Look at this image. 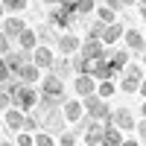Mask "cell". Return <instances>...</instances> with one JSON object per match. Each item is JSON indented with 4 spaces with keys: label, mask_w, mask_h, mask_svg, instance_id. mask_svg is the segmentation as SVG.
Wrapping results in <instances>:
<instances>
[{
    "label": "cell",
    "mask_w": 146,
    "mask_h": 146,
    "mask_svg": "<svg viewBox=\"0 0 146 146\" xmlns=\"http://www.w3.org/2000/svg\"><path fill=\"white\" fill-rule=\"evenodd\" d=\"M79 56H85V58H105L108 53H105V44L102 41H88V38H85Z\"/></svg>",
    "instance_id": "cell-13"
},
{
    "label": "cell",
    "mask_w": 146,
    "mask_h": 146,
    "mask_svg": "<svg viewBox=\"0 0 146 146\" xmlns=\"http://www.w3.org/2000/svg\"><path fill=\"white\" fill-rule=\"evenodd\" d=\"M62 111H64V117H67V123H79V120L85 117V102H79V100H67V102L62 105Z\"/></svg>",
    "instance_id": "cell-14"
},
{
    "label": "cell",
    "mask_w": 146,
    "mask_h": 146,
    "mask_svg": "<svg viewBox=\"0 0 146 146\" xmlns=\"http://www.w3.org/2000/svg\"><path fill=\"white\" fill-rule=\"evenodd\" d=\"M140 114H143V120H146V100L140 102Z\"/></svg>",
    "instance_id": "cell-38"
},
{
    "label": "cell",
    "mask_w": 146,
    "mask_h": 146,
    "mask_svg": "<svg viewBox=\"0 0 146 146\" xmlns=\"http://www.w3.org/2000/svg\"><path fill=\"white\" fill-rule=\"evenodd\" d=\"M94 9H96V3H91V0H79V3H76V15L85 18V15H88V12H94Z\"/></svg>",
    "instance_id": "cell-28"
},
{
    "label": "cell",
    "mask_w": 146,
    "mask_h": 146,
    "mask_svg": "<svg viewBox=\"0 0 146 146\" xmlns=\"http://www.w3.org/2000/svg\"><path fill=\"white\" fill-rule=\"evenodd\" d=\"M27 6H29L27 0H6V3H3V9H9V12H23Z\"/></svg>",
    "instance_id": "cell-30"
},
{
    "label": "cell",
    "mask_w": 146,
    "mask_h": 146,
    "mask_svg": "<svg viewBox=\"0 0 146 146\" xmlns=\"http://www.w3.org/2000/svg\"><path fill=\"white\" fill-rule=\"evenodd\" d=\"M70 70H76L70 58H56V67H53V73H56L58 79H67V76H70Z\"/></svg>",
    "instance_id": "cell-21"
},
{
    "label": "cell",
    "mask_w": 146,
    "mask_h": 146,
    "mask_svg": "<svg viewBox=\"0 0 146 146\" xmlns=\"http://www.w3.org/2000/svg\"><path fill=\"white\" fill-rule=\"evenodd\" d=\"M35 146H56V137L47 131H35Z\"/></svg>",
    "instance_id": "cell-26"
},
{
    "label": "cell",
    "mask_w": 146,
    "mask_h": 146,
    "mask_svg": "<svg viewBox=\"0 0 146 146\" xmlns=\"http://www.w3.org/2000/svg\"><path fill=\"white\" fill-rule=\"evenodd\" d=\"M3 62L9 64V70H12V73H18V76H21V70L29 64V53H23V50L9 53V56H3Z\"/></svg>",
    "instance_id": "cell-12"
},
{
    "label": "cell",
    "mask_w": 146,
    "mask_h": 146,
    "mask_svg": "<svg viewBox=\"0 0 146 146\" xmlns=\"http://www.w3.org/2000/svg\"><path fill=\"white\" fill-rule=\"evenodd\" d=\"M35 32H38V41H41L44 47H47V41H53V38H56V32H53L50 27H38Z\"/></svg>",
    "instance_id": "cell-29"
},
{
    "label": "cell",
    "mask_w": 146,
    "mask_h": 146,
    "mask_svg": "<svg viewBox=\"0 0 146 146\" xmlns=\"http://www.w3.org/2000/svg\"><path fill=\"white\" fill-rule=\"evenodd\" d=\"M23 32H27V23H23L21 18L9 15V18L3 21V35H6V38H21Z\"/></svg>",
    "instance_id": "cell-11"
},
{
    "label": "cell",
    "mask_w": 146,
    "mask_h": 146,
    "mask_svg": "<svg viewBox=\"0 0 146 146\" xmlns=\"http://www.w3.org/2000/svg\"><path fill=\"white\" fill-rule=\"evenodd\" d=\"M117 94V85L114 82H100V88H96V96H102V100H108V96Z\"/></svg>",
    "instance_id": "cell-24"
},
{
    "label": "cell",
    "mask_w": 146,
    "mask_h": 146,
    "mask_svg": "<svg viewBox=\"0 0 146 146\" xmlns=\"http://www.w3.org/2000/svg\"><path fill=\"white\" fill-rule=\"evenodd\" d=\"M0 53H3V56H9V38H6V35L0 38Z\"/></svg>",
    "instance_id": "cell-34"
},
{
    "label": "cell",
    "mask_w": 146,
    "mask_h": 146,
    "mask_svg": "<svg viewBox=\"0 0 146 146\" xmlns=\"http://www.w3.org/2000/svg\"><path fill=\"white\" fill-rule=\"evenodd\" d=\"M120 91H123V94H140V82H135V79H120Z\"/></svg>",
    "instance_id": "cell-25"
},
{
    "label": "cell",
    "mask_w": 146,
    "mask_h": 146,
    "mask_svg": "<svg viewBox=\"0 0 146 146\" xmlns=\"http://www.w3.org/2000/svg\"><path fill=\"white\" fill-rule=\"evenodd\" d=\"M140 64H143V67H146V53H143V56H140Z\"/></svg>",
    "instance_id": "cell-39"
},
{
    "label": "cell",
    "mask_w": 146,
    "mask_h": 146,
    "mask_svg": "<svg viewBox=\"0 0 146 146\" xmlns=\"http://www.w3.org/2000/svg\"><path fill=\"white\" fill-rule=\"evenodd\" d=\"M102 137H105V123H94L85 131V146H102Z\"/></svg>",
    "instance_id": "cell-15"
},
{
    "label": "cell",
    "mask_w": 146,
    "mask_h": 146,
    "mask_svg": "<svg viewBox=\"0 0 146 146\" xmlns=\"http://www.w3.org/2000/svg\"><path fill=\"white\" fill-rule=\"evenodd\" d=\"M3 146H18V143H9V140H3Z\"/></svg>",
    "instance_id": "cell-40"
},
{
    "label": "cell",
    "mask_w": 146,
    "mask_h": 146,
    "mask_svg": "<svg viewBox=\"0 0 146 146\" xmlns=\"http://www.w3.org/2000/svg\"><path fill=\"white\" fill-rule=\"evenodd\" d=\"M96 15H100V21L105 23V27H114V23H117V12H111L105 3H102V6H96Z\"/></svg>",
    "instance_id": "cell-22"
},
{
    "label": "cell",
    "mask_w": 146,
    "mask_h": 146,
    "mask_svg": "<svg viewBox=\"0 0 146 146\" xmlns=\"http://www.w3.org/2000/svg\"><path fill=\"white\" fill-rule=\"evenodd\" d=\"M73 88H76V94L82 96V100H88V96L96 94V88H100V82H96L94 76H76V82H73Z\"/></svg>",
    "instance_id": "cell-10"
},
{
    "label": "cell",
    "mask_w": 146,
    "mask_h": 146,
    "mask_svg": "<svg viewBox=\"0 0 146 146\" xmlns=\"http://www.w3.org/2000/svg\"><path fill=\"white\" fill-rule=\"evenodd\" d=\"M137 12H140V18L146 21V0H143V3H137Z\"/></svg>",
    "instance_id": "cell-35"
},
{
    "label": "cell",
    "mask_w": 146,
    "mask_h": 146,
    "mask_svg": "<svg viewBox=\"0 0 146 146\" xmlns=\"http://www.w3.org/2000/svg\"><path fill=\"white\" fill-rule=\"evenodd\" d=\"M143 35H146V32H143Z\"/></svg>",
    "instance_id": "cell-41"
},
{
    "label": "cell",
    "mask_w": 146,
    "mask_h": 146,
    "mask_svg": "<svg viewBox=\"0 0 146 146\" xmlns=\"http://www.w3.org/2000/svg\"><path fill=\"white\" fill-rule=\"evenodd\" d=\"M15 143H18V146H35V135H29V131H21Z\"/></svg>",
    "instance_id": "cell-31"
},
{
    "label": "cell",
    "mask_w": 146,
    "mask_h": 146,
    "mask_svg": "<svg viewBox=\"0 0 146 146\" xmlns=\"http://www.w3.org/2000/svg\"><path fill=\"white\" fill-rule=\"evenodd\" d=\"M56 58H58V56H53L50 47H44V44H41L38 50L32 53V64L38 67V70H53V67H56Z\"/></svg>",
    "instance_id": "cell-6"
},
{
    "label": "cell",
    "mask_w": 146,
    "mask_h": 146,
    "mask_svg": "<svg viewBox=\"0 0 146 146\" xmlns=\"http://www.w3.org/2000/svg\"><path fill=\"white\" fill-rule=\"evenodd\" d=\"M18 44H21V50H23V53H35V50L41 47L38 32H35V29H27V32H23L21 38H18Z\"/></svg>",
    "instance_id": "cell-17"
},
{
    "label": "cell",
    "mask_w": 146,
    "mask_h": 146,
    "mask_svg": "<svg viewBox=\"0 0 146 146\" xmlns=\"http://www.w3.org/2000/svg\"><path fill=\"white\" fill-rule=\"evenodd\" d=\"M123 35H126V27H123V23H114V27H108V32H105V38H102V44H117L120 38H123Z\"/></svg>",
    "instance_id": "cell-20"
},
{
    "label": "cell",
    "mask_w": 146,
    "mask_h": 146,
    "mask_svg": "<svg viewBox=\"0 0 146 146\" xmlns=\"http://www.w3.org/2000/svg\"><path fill=\"white\" fill-rule=\"evenodd\" d=\"M126 50H131V53H146V35L140 32V29H126Z\"/></svg>",
    "instance_id": "cell-9"
},
{
    "label": "cell",
    "mask_w": 146,
    "mask_h": 146,
    "mask_svg": "<svg viewBox=\"0 0 146 146\" xmlns=\"http://www.w3.org/2000/svg\"><path fill=\"white\" fill-rule=\"evenodd\" d=\"M38 79H41V70L35 67L32 62L21 70V82H23V85H29V88H35V82H38Z\"/></svg>",
    "instance_id": "cell-19"
},
{
    "label": "cell",
    "mask_w": 146,
    "mask_h": 146,
    "mask_svg": "<svg viewBox=\"0 0 146 146\" xmlns=\"http://www.w3.org/2000/svg\"><path fill=\"white\" fill-rule=\"evenodd\" d=\"M137 140L146 143V120H143V123H137Z\"/></svg>",
    "instance_id": "cell-33"
},
{
    "label": "cell",
    "mask_w": 146,
    "mask_h": 146,
    "mask_svg": "<svg viewBox=\"0 0 146 146\" xmlns=\"http://www.w3.org/2000/svg\"><path fill=\"white\" fill-rule=\"evenodd\" d=\"M85 102V114H88L91 120H96V123H111V108H108V102L102 100V96H88V100H82Z\"/></svg>",
    "instance_id": "cell-2"
},
{
    "label": "cell",
    "mask_w": 146,
    "mask_h": 146,
    "mask_svg": "<svg viewBox=\"0 0 146 146\" xmlns=\"http://www.w3.org/2000/svg\"><path fill=\"white\" fill-rule=\"evenodd\" d=\"M41 96H47V100H56V102H67L64 96V79H58L56 73H50L47 79H41Z\"/></svg>",
    "instance_id": "cell-3"
},
{
    "label": "cell",
    "mask_w": 146,
    "mask_h": 146,
    "mask_svg": "<svg viewBox=\"0 0 146 146\" xmlns=\"http://www.w3.org/2000/svg\"><path fill=\"white\" fill-rule=\"evenodd\" d=\"M105 6L111 9V12H123V9H126V3H123V0H108Z\"/></svg>",
    "instance_id": "cell-32"
},
{
    "label": "cell",
    "mask_w": 146,
    "mask_h": 146,
    "mask_svg": "<svg viewBox=\"0 0 146 146\" xmlns=\"http://www.w3.org/2000/svg\"><path fill=\"white\" fill-rule=\"evenodd\" d=\"M123 146H143V143H140V140H131V137H126V140H123Z\"/></svg>",
    "instance_id": "cell-36"
},
{
    "label": "cell",
    "mask_w": 146,
    "mask_h": 146,
    "mask_svg": "<svg viewBox=\"0 0 146 146\" xmlns=\"http://www.w3.org/2000/svg\"><path fill=\"white\" fill-rule=\"evenodd\" d=\"M56 47H58V53H62V56H73V53H79V50H82V41H79V35L64 32L62 38L56 41Z\"/></svg>",
    "instance_id": "cell-8"
},
{
    "label": "cell",
    "mask_w": 146,
    "mask_h": 146,
    "mask_svg": "<svg viewBox=\"0 0 146 146\" xmlns=\"http://www.w3.org/2000/svg\"><path fill=\"white\" fill-rule=\"evenodd\" d=\"M105 58L111 62V67H114V73H117V76H120V73L129 67V53H126V50H111Z\"/></svg>",
    "instance_id": "cell-16"
},
{
    "label": "cell",
    "mask_w": 146,
    "mask_h": 146,
    "mask_svg": "<svg viewBox=\"0 0 146 146\" xmlns=\"http://www.w3.org/2000/svg\"><path fill=\"white\" fill-rule=\"evenodd\" d=\"M123 76L126 79H135V82H143V64H129L123 70Z\"/></svg>",
    "instance_id": "cell-23"
},
{
    "label": "cell",
    "mask_w": 146,
    "mask_h": 146,
    "mask_svg": "<svg viewBox=\"0 0 146 146\" xmlns=\"http://www.w3.org/2000/svg\"><path fill=\"white\" fill-rule=\"evenodd\" d=\"M64 123H67V117H64V111H58V108H53V111H47L41 117V126H44L47 135H58L62 137L64 135Z\"/></svg>",
    "instance_id": "cell-4"
},
{
    "label": "cell",
    "mask_w": 146,
    "mask_h": 146,
    "mask_svg": "<svg viewBox=\"0 0 146 146\" xmlns=\"http://www.w3.org/2000/svg\"><path fill=\"white\" fill-rule=\"evenodd\" d=\"M3 91L12 96V105H15V108H21L23 114H32V111H35V105L41 102L38 91H35V88H29V85H23V82H12V85H6Z\"/></svg>",
    "instance_id": "cell-1"
},
{
    "label": "cell",
    "mask_w": 146,
    "mask_h": 146,
    "mask_svg": "<svg viewBox=\"0 0 146 146\" xmlns=\"http://www.w3.org/2000/svg\"><path fill=\"white\" fill-rule=\"evenodd\" d=\"M27 120H29V114H23L21 108H9V111H3V126L6 129L23 131V129H27Z\"/></svg>",
    "instance_id": "cell-7"
},
{
    "label": "cell",
    "mask_w": 146,
    "mask_h": 146,
    "mask_svg": "<svg viewBox=\"0 0 146 146\" xmlns=\"http://www.w3.org/2000/svg\"><path fill=\"white\" fill-rule=\"evenodd\" d=\"M111 126L120 129V131H135L137 123H135V114L129 111V108H117V111L111 114Z\"/></svg>",
    "instance_id": "cell-5"
},
{
    "label": "cell",
    "mask_w": 146,
    "mask_h": 146,
    "mask_svg": "<svg viewBox=\"0 0 146 146\" xmlns=\"http://www.w3.org/2000/svg\"><path fill=\"white\" fill-rule=\"evenodd\" d=\"M123 131L114 129L111 123H105V137H102V146H123Z\"/></svg>",
    "instance_id": "cell-18"
},
{
    "label": "cell",
    "mask_w": 146,
    "mask_h": 146,
    "mask_svg": "<svg viewBox=\"0 0 146 146\" xmlns=\"http://www.w3.org/2000/svg\"><path fill=\"white\" fill-rule=\"evenodd\" d=\"M58 146H79V135L76 131H64V135L58 137Z\"/></svg>",
    "instance_id": "cell-27"
},
{
    "label": "cell",
    "mask_w": 146,
    "mask_h": 146,
    "mask_svg": "<svg viewBox=\"0 0 146 146\" xmlns=\"http://www.w3.org/2000/svg\"><path fill=\"white\" fill-rule=\"evenodd\" d=\"M140 96H143V100H146V79L140 82Z\"/></svg>",
    "instance_id": "cell-37"
}]
</instances>
